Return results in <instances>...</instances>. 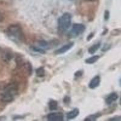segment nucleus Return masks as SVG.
I'll use <instances>...</instances> for the list:
<instances>
[{
    "instance_id": "12",
    "label": "nucleus",
    "mask_w": 121,
    "mask_h": 121,
    "mask_svg": "<svg viewBox=\"0 0 121 121\" xmlns=\"http://www.w3.org/2000/svg\"><path fill=\"white\" fill-rule=\"evenodd\" d=\"M48 108L50 110L53 111V110H56L58 108V102L56 100H51L48 103Z\"/></svg>"
},
{
    "instance_id": "9",
    "label": "nucleus",
    "mask_w": 121,
    "mask_h": 121,
    "mask_svg": "<svg viewBox=\"0 0 121 121\" xmlns=\"http://www.w3.org/2000/svg\"><path fill=\"white\" fill-rule=\"evenodd\" d=\"M79 114V110L78 108H74L71 112H69L67 114V119H73L76 118Z\"/></svg>"
},
{
    "instance_id": "16",
    "label": "nucleus",
    "mask_w": 121,
    "mask_h": 121,
    "mask_svg": "<svg viewBox=\"0 0 121 121\" xmlns=\"http://www.w3.org/2000/svg\"><path fill=\"white\" fill-rule=\"evenodd\" d=\"M111 34L114 35V36L119 35L121 34V29H115V30H112Z\"/></svg>"
},
{
    "instance_id": "8",
    "label": "nucleus",
    "mask_w": 121,
    "mask_h": 121,
    "mask_svg": "<svg viewBox=\"0 0 121 121\" xmlns=\"http://www.w3.org/2000/svg\"><path fill=\"white\" fill-rule=\"evenodd\" d=\"M118 99V95L116 93H112L110 94V95L107 97L105 99V102L107 104L110 105L112 104L113 102H115L116 100Z\"/></svg>"
},
{
    "instance_id": "22",
    "label": "nucleus",
    "mask_w": 121,
    "mask_h": 121,
    "mask_svg": "<svg viewBox=\"0 0 121 121\" xmlns=\"http://www.w3.org/2000/svg\"><path fill=\"white\" fill-rule=\"evenodd\" d=\"M70 98L68 96H66V97H65L64 98V102H65V104H67L69 103V102H70Z\"/></svg>"
},
{
    "instance_id": "27",
    "label": "nucleus",
    "mask_w": 121,
    "mask_h": 121,
    "mask_svg": "<svg viewBox=\"0 0 121 121\" xmlns=\"http://www.w3.org/2000/svg\"><path fill=\"white\" fill-rule=\"evenodd\" d=\"M119 103H120V105H121V99H120V101H119Z\"/></svg>"
},
{
    "instance_id": "6",
    "label": "nucleus",
    "mask_w": 121,
    "mask_h": 121,
    "mask_svg": "<svg viewBox=\"0 0 121 121\" xmlns=\"http://www.w3.org/2000/svg\"><path fill=\"white\" fill-rule=\"evenodd\" d=\"M100 82V78L99 76H96L92 79L91 80L88 86L89 88L91 89H94V88H96L99 85Z\"/></svg>"
},
{
    "instance_id": "18",
    "label": "nucleus",
    "mask_w": 121,
    "mask_h": 121,
    "mask_svg": "<svg viewBox=\"0 0 121 121\" xmlns=\"http://www.w3.org/2000/svg\"><path fill=\"white\" fill-rule=\"evenodd\" d=\"M109 17H110V13H109V11L105 10L104 13V19L105 20H108L109 19Z\"/></svg>"
},
{
    "instance_id": "13",
    "label": "nucleus",
    "mask_w": 121,
    "mask_h": 121,
    "mask_svg": "<svg viewBox=\"0 0 121 121\" xmlns=\"http://www.w3.org/2000/svg\"><path fill=\"white\" fill-rule=\"evenodd\" d=\"M100 116V113H96V114H91V115H90L89 116H88L87 117L84 119L85 121H96L97 119V118Z\"/></svg>"
},
{
    "instance_id": "15",
    "label": "nucleus",
    "mask_w": 121,
    "mask_h": 121,
    "mask_svg": "<svg viewBox=\"0 0 121 121\" xmlns=\"http://www.w3.org/2000/svg\"><path fill=\"white\" fill-rule=\"evenodd\" d=\"M108 121H121V116H115L114 117H111Z\"/></svg>"
},
{
    "instance_id": "19",
    "label": "nucleus",
    "mask_w": 121,
    "mask_h": 121,
    "mask_svg": "<svg viewBox=\"0 0 121 121\" xmlns=\"http://www.w3.org/2000/svg\"><path fill=\"white\" fill-rule=\"evenodd\" d=\"M39 44L41 45L42 47H46L47 46V43L46 41H41L39 42Z\"/></svg>"
},
{
    "instance_id": "11",
    "label": "nucleus",
    "mask_w": 121,
    "mask_h": 121,
    "mask_svg": "<svg viewBox=\"0 0 121 121\" xmlns=\"http://www.w3.org/2000/svg\"><path fill=\"white\" fill-rule=\"evenodd\" d=\"M99 59V56L98 55H95L93 56L90 57V58H88L85 60V62L88 64H92L95 63L97 60Z\"/></svg>"
},
{
    "instance_id": "17",
    "label": "nucleus",
    "mask_w": 121,
    "mask_h": 121,
    "mask_svg": "<svg viewBox=\"0 0 121 121\" xmlns=\"http://www.w3.org/2000/svg\"><path fill=\"white\" fill-rule=\"evenodd\" d=\"M32 48H33V50H34V51L40 53H43V54L45 53V51H44V50L41 49V48H38V47H32Z\"/></svg>"
},
{
    "instance_id": "26",
    "label": "nucleus",
    "mask_w": 121,
    "mask_h": 121,
    "mask_svg": "<svg viewBox=\"0 0 121 121\" xmlns=\"http://www.w3.org/2000/svg\"><path fill=\"white\" fill-rule=\"evenodd\" d=\"M119 85H120V86L121 87V78L120 79V80H119Z\"/></svg>"
},
{
    "instance_id": "2",
    "label": "nucleus",
    "mask_w": 121,
    "mask_h": 121,
    "mask_svg": "<svg viewBox=\"0 0 121 121\" xmlns=\"http://www.w3.org/2000/svg\"><path fill=\"white\" fill-rule=\"evenodd\" d=\"M7 36L15 42H22L24 41V35L22 29L19 25L10 26L6 30Z\"/></svg>"
},
{
    "instance_id": "20",
    "label": "nucleus",
    "mask_w": 121,
    "mask_h": 121,
    "mask_svg": "<svg viewBox=\"0 0 121 121\" xmlns=\"http://www.w3.org/2000/svg\"><path fill=\"white\" fill-rule=\"evenodd\" d=\"M82 73L83 72H82V71H80L79 70V71H78V72H76L74 75H75V76H76V77H79V76L82 75Z\"/></svg>"
},
{
    "instance_id": "23",
    "label": "nucleus",
    "mask_w": 121,
    "mask_h": 121,
    "mask_svg": "<svg viewBox=\"0 0 121 121\" xmlns=\"http://www.w3.org/2000/svg\"><path fill=\"white\" fill-rule=\"evenodd\" d=\"M4 16H3V15L2 14V13L0 12V22H1L2 21L4 20Z\"/></svg>"
},
{
    "instance_id": "7",
    "label": "nucleus",
    "mask_w": 121,
    "mask_h": 121,
    "mask_svg": "<svg viewBox=\"0 0 121 121\" xmlns=\"http://www.w3.org/2000/svg\"><path fill=\"white\" fill-rule=\"evenodd\" d=\"M74 45V43H70L69 44H66V45L62 46L61 48H59L58 50H57L55 52V54L56 55H60V54H62L65 53L66 52H67L69 50L71 49L72 48V47Z\"/></svg>"
},
{
    "instance_id": "3",
    "label": "nucleus",
    "mask_w": 121,
    "mask_h": 121,
    "mask_svg": "<svg viewBox=\"0 0 121 121\" xmlns=\"http://www.w3.org/2000/svg\"><path fill=\"white\" fill-rule=\"evenodd\" d=\"M72 23V15L69 13H64L58 19V29L60 32H65L69 29Z\"/></svg>"
},
{
    "instance_id": "24",
    "label": "nucleus",
    "mask_w": 121,
    "mask_h": 121,
    "mask_svg": "<svg viewBox=\"0 0 121 121\" xmlns=\"http://www.w3.org/2000/svg\"><path fill=\"white\" fill-rule=\"evenodd\" d=\"M93 35H94L93 33H90V35H88V38H87V39L88 40V41H89V40H90L93 37Z\"/></svg>"
},
{
    "instance_id": "10",
    "label": "nucleus",
    "mask_w": 121,
    "mask_h": 121,
    "mask_svg": "<svg viewBox=\"0 0 121 121\" xmlns=\"http://www.w3.org/2000/svg\"><path fill=\"white\" fill-rule=\"evenodd\" d=\"M100 45H101V44L100 43H96V44H94L93 45L91 46L89 48H88V52L90 54H94L100 48Z\"/></svg>"
},
{
    "instance_id": "1",
    "label": "nucleus",
    "mask_w": 121,
    "mask_h": 121,
    "mask_svg": "<svg viewBox=\"0 0 121 121\" xmlns=\"http://www.w3.org/2000/svg\"><path fill=\"white\" fill-rule=\"evenodd\" d=\"M18 85L15 83L8 84L1 94V99L3 102L9 103L12 102L18 94Z\"/></svg>"
},
{
    "instance_id": "25",
    "label": "nucleus",
    "mask_w": 121,
    "mask_h": 121,
    "mask_svg": "<svg viewBox=\"0 0 121 121\" xmlns=\"http://www.w3.org/2000/svg\"><path fill=\"white\" fill-rule=\"evenodd\" d=\"M85 1H89V2H93V1H95L96 0H84Z\"/></svg>"
},
{
    "instance_id": "14",
    "label": "nucleus",
    "mask_w": 121,
    "mask_h": 121,
    "mask_svg": "<svg viewBox=\"0 0 121 121\" xmlns=\"http://www.w3.org/2000/svg\"><path fill=\"white\" fill-rule=\"evenodd\" d=\"M36 74L38 77L42 78L44 76V75H45V70H44V68L41 67H39L36 69Z\"/></svg>"
},
{
    "instance_id": "4",
    "label": "nucleus",
    "mask_w": 121,
    "mask_h": 121,
    "mask_svg": "<svg viewBox=\"0 0 121 121\" xmlns=\"http://www.w3.org/2000/svg\"><path fill=\"white\" fill-rule=\"evenodd\" d=\"M85 27L82 24L75 23L73 25L72 29L70 31L69 35L72 38L76 37L79 35L82 34L85 31Z\"/></svg>"
},
{
    "instance_id": "21",
    "label": "nucleus",
    "mask_w": 121,
    "mask_h": 121,
    "mask_svg": "<svg viewBox=\"0 0 121 121\" xmlns=\"http://www.w3.org/2000/svg\"><path fill=\"white\" fill-rule=\"evenodd\" d=\"M108 44H105V45H104V47H103V48H102V51H107V50H108L109 48H110V45H109L108 47H107L108 46Z\"/></svg>"
},
{
    "instance_id": "5",
    "label": "nucleus",
    "mask_w": 121,
    "mask_h": 121,
    "mask_svg": "<svg viewBox=\"0 0 121 121\" xmlns=\"http://www.w3.org/2000/svg\"><path fill=\"white\" fill-rule=\"evenodd\" d=\"M47 119L50 121H62L64 120V115L62 113H51L47 116Z\"/></svg>"
}]
</instances>
